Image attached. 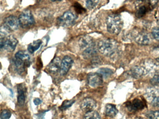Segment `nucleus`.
<instances>
[{
	"mask_svg": "<svg viewBox=\"0 0 159 119\" xmlns=\"http://www.w3.org/2000/svg\"><path fill=\"white\" fill-rule=\"evenodd\" d=\"M98 51L105 56L112 55L118 50L119 45L115 40L105 38L100 40L97 45Z\"/></svg>",
	"mask_w": 159,
	"mask_h": 119,
	"instance_id": "f257e3e1",
	"label": "nucleus"
},
{
	"mask_svg": "<svg viewBox=\"0 0 159 119\" xmlns=\"http://www.w3.org/2000/svg\"><path fill=\"white\" fill-rule=\"evenodd\" d=\"M13 63L16 70L21 74L30 65V57L25 51H18L15 55Z\"/></svg>",
	"mask_w": 159,
	"mask_h": 119,
	"instance_id": "f03ea898",
	"label": "nucleus"
},
{
	"mask_svg": "<svg viewBox=\"0 0 159 119\" xmlns=\"http://www.w3.org/2000/svg\"><path fill=\"white\" fill-rule=\"evenodd\" d=\"M106 23L108 32L113 34H119L123 26L121 18L117 14L109 15L107 17Z\"/></svg>",
	"mask_w": 159,
	"mask_h": 119,
	"instance_id": "7ed1b4c3",
	"label": "nucleus"
},
{
	"mask_svg": "<svg viewBox=\"0 0 159 119\" xmlns=\"http://www.w3.org/2000/svg\"><path fill=\"white\" fill-rule=\"evenodd\" d=\"M158 0H138L135 3L136 16L141 18L153 9Z\"/></svg>",
	"mask_w": 159,
	"mask_h": 119,
	"instance_id": "20e7f679",
	"label": "nucleus"
},
{
	"mask_svg": "<svg viewBox=\"0 0 159 119\" xmlns=\"http://www.w3.org/2000/svg\"><path fill=\"white\" fill-rule=\"evenodd\" d=\"M77 18V15L73 12L67 11L58 18L57 24L62 27H70L74 24Z\"/></svg>",
	"mask_w": 159,
	"mask_h": 119,
	"instance_id": "39448f33",
	"label": "nucleus"
},
{
	"mask_svg": "<svg viewBox=\"0 0 159 119\" xmlns=\"http://www.w3.org/2000/svg\"><path fill=\"white\" fill-rule=\"evenodd\" d=\"M19 23L20 26L24 29L30 28L35 24V20L30 10L23 11L19 16Z\"/></svg>",
	"mask_w": 159,
	"mask_h": 119,
	"instance_id": "423d86ee",
	"label": "nucleus"
},
{
	"mask_svg": "<svg viewBox=\"0 0 159 119\" xmlns=\"http://www.w3.org/2000/svg\"><path fill=\"white\" fill-rule=\"evenodd\" d=\"M18 43V41L12 35H9L3 38H1V48H4L9 52L14 51Z\"/></svg>",
	"mask_w": 159,
	"mask_h": 119,
	"instance_id": "0eeeda50",
	"label": "nucleus"
},
{
	"mask_svg": "<svg viewBox=\"0 0 159 119\" xmlns=\"http://www.w3.org/2000/svg\"><path fill=\"white\" fill-rule=\"evenodd\" d=\"M133 36L135 42L141 45H148L151 41L149 34L145 31H134L133 33Z\"/></svg>",
	"mask_w": 159,
	"mask_h": 119,
	"instance_id": "6e6552de",
	"label": "nucleus"
},
{
	"mask_svg": "<svg viewBox=\"0 0 159 119\" xmlns=\"http://www.w3.org/2000/svg\"><path fill=\"white\" fill-rule=\"evenodd\" d=\"M3 26L9 31L16 30L20 26L19 19L15 16H9L4 19Z\"/></svg>",
	"mask_w": 159,
	"mask_h": 119,
	"instance_id": "1a4fd4ad",
	"label": "nucleus"
},
{
	"mask_svg": "<svg viewBox=\"0 0 159 119\" xmlns=\"http://www.w3.org/2000/svg\"><path fill=\"white\" fill-rule=\"evenodd\" d=\"M102 75L98 73H91L87 76V82L89 86L93 88H96L103 83Z\"/></svg>",
	"mask_w": 159,
	"mask_h": 119,
	"instance_id": "9d476101",
	"label": "nucleus"
},
{
	"mask_svg": "<svg viewBox=\"0 0 159 119\" xmlns=\"http://www.w3.org/2000/svg\"><path fill=\"white\" fill-rule=\"evenodd\" d=\"M97 106L95 100L91 97H86L81 102L80 108L83 111L86 112L94 110Z\"/></svg>",
	"mask_w": 159,
	"mask_h": 119,
	"instance_id": "9b49d317",
	"label": "nucleus"
},
{
	"mask_svg": "<svg viewBox=\"0 0 159 119\" xmlns=\"http://www.w3.org/2000/svg\"><path fill=\"white\" fill-rule=\"evenodd\" d=\"M73 63V60L69 56L66 55L63 58L61 61V68L59 72L61 75H65L67 73Z\"/></svg>",
	"mask_w": 159,
	"mask_h": 119,
	"instance_id": "f8f14e48",
	"label": "nucleus"
},
{
	"mask_svg": "<svg viewBox=\"0 0 159 119\" xmlns=\"http://www.w3.org/2000/svg\"><path fill=\"white\" fill-rule=\"evenodd\" d=\"M61 61L62 60H61L59 57H56L47 66V70L50 73L53 74H55L58 72H60Z\"/></svg>",
	"mask_w": 159,
	"mask_h": 119,
	"instance_id": "ddd939ff",
	"label": "nucleus"
},
{
	"mask_svg": "<svg viewBox=\"0 0 159 119\" xmlns=\"http://www.w3.org/2000/svg\"><path fill=\"white\" fill-rule=\"evenodd\" d=\"M128 73L131 77L135 79H138L146 75L144 68L141 65L133 67L129 71Z\"/></svg>",
	"mask_w": 159,
	"mask_h": 119,
	"instance_id": "4468645a",
	"label": "nucleus"
},
{
	"mask_svg": "<svg viewBox=\"0 0 159 119\" xmlns=\"http://www.w3.org/2000/svg\"><path fill=\"white\" fill-rule=\"evenodd\" d=\"M98 46H96L95 43L92 45L87 47L84 50L82 53L83 57L85 59H89L94 57L97 53Z\"/></svg>",
	"mask_w": 159,
	"mask_h": 119,
	"instance_id": "2eb2a0df",
	"label": "nucleus"
},
{
	"mask_svg": "<svg viewBox=\"0 0 159 119\" xmlns=\"http://www.w3.org/2000/svg\"><path fill=\"white\" fill-rule=\"evenodd\" d=\"M145 103L143 100L138 98L134 99L132 102L127 104V107L130 110L137 111L142 109L145 106Z\"/></svg>",
	"mask_w": 159,
	"mask_h": 119,
	"instance_id": "dca6fc26",
	"label": "nucleus"
},
{
	"mask_svg": "<svg viewBox=\"0 0 159 119\" xmlns=\"http://www.w3.org/2000/svg\"><path fill=\"white\" fill-rule=\"evenodd\" d=\"M26 87L23 84H20L17 86V101L20 106L24 105L26 99Z\"/></svg>",
	"mask_w": 159,
	"mask_h": 119,
	"instance_id": "f3484780",
	"label": "nucleus"
},
{
	"mask_svg": "<svg viewBox=\"0 0 159 119\" xmlns=\"http://www.w3.org/2000/svg\"><path fill=\"white\" fill-rule=\"evenodd\" d=\"M93 39L90 36H84L81 37L79 41L80 47L82 49H85L93 43Z\"/></svg>",
	"mask_w": 159,
	"mask_h": 119,
	"instance_id": "a211bd4d",
	"label": "nucleus"
},
{
	"mask_svg": "<svg viewBox=\"0 0 159 119\" xmlns=\"http://www.w3.org/2000/svg\"><path fill=\"white\" fill-rule=\"evenodd\" d=\"M105 112L107 116L114 117L118 113V110L115 105L107 104L105 107Z\"/></svg>",
	"mask_w": 159,
	"mask_h": 119,
	"instance_id": "6ab92c4d",
	"label": "nucleus"
},
{
	"mask_svg": "<svg viewBox=\"0 0 159 119\" xmlns=\"http://www.w3.org/2000/svg\"><path fill=\"white\" fill-rule=\"evenodd\" d=\"M42 41L40 40L33 41L28 46V50L30 54H33L35 51L39 49L42 44Z\"/></svg>",
	"mask_w": 159,
	"mask_h": 119,
	"instance_id": "aec40b11",
	"label": "nucleus"
},
{
	"mask_svg": "<svg viewBox=\"0 0 159 119\" xmlns=\"http://www.w3.org/2000/svg\"><path fill=\"white\" fill-rule=\"evenodd\" d=\"M83 119H101V118L97 112L93 110L86 112L84 116Z\"/></svg>",
	"mask_w": 159,
	"mask_h": 119,
	"instance_id": "412c9836",
	"label": "nucleus"
},
{
	"mask_svg": "<svg viewBox=\"0 0 159 119\" xmlns=\"http://www.w3.org/2000/svg\"><path fill=\"white\" fill-rule=\"evenodd\" d=\"M97 72L104 78H108L113 73L112 70L108 68H101L98 70Z\"/></svg>",
	"mask_w": 159,
	"mask_h": 119,
	"instance_id": "4be33fe9",
	"label": "nucleus"
},
{
	"mask_svg": "<svg viewBox=\"0 0 159 119\" xmlns=\"http://www.w3.org/2000/svg\"><path fill=\"white\" fill-rule=\"evenodd\" d=\"M99 3V0H86V7L90 10L93 9Z\"/></svg>",
	"mask_w": 159,
	"mask_h": 119,
	"instance_id": "5701e85b",
	"label": "nucleus"
},
{
	"mask_svg": "<svg viewBox=\"0 0 159 119\" xmlns=\"http://www.w3.org/2000/svg\"><path fill=\"white\" fill-rule=\"evenodd\" d=\"M146 115L149 119H159V111H150L147 112Z\"/></svg>",
	"mask_w": 159,
	"mask_h": 119,
	"instance_id": "b1692460",
	"label": "nucleus"
},
{
	"mask_svg": "<svg viewBox=\"0 0 159 119\" xmlns=\"http://www.w3.org/2000/svg\"><path fill=\"white\" fill-rule=\"evenodd\" d=\"M75 101L74 100H65V101L63 102V104H62V105H61V107H60L59 108H60L61 110H65L71 107L72 104L75 102Z\"/></svg>",
	"mask_w": 159,
	"mask_h": 119,
	"instance_id": "393cba45",
	"label": "nucleus"
},
{
	"mask_svg": "<svg viewBox=\"0 0 159 119\" xmlns=\"http://www.w3.org/2000/svg\"><path fill=\"white\" fill-rule=\"evenodd\" d=\"M150 82L153 85H159V71L155 73L150 80Z\"/></svg>",
	"mask_w": 159,
	"mask_h": 119,
	"instance_id": "a878e982",
	"label": "nucleus"
},
{
	"mask_svg": "<svg viewBox=\"0 0 159 119\" xmlns=\"http://www.w3.org/2000/svg\"><path fill=\"white\" fill-rule=\"evenodd\" d=\"M11 116V113L10 111L7 109L3 110L1 114V118L2 119H9Z\"/></svg>",
	"mask_w": 159,
	"mask_h": 119,
	"instance_id": "bb28decb",
	"label": "nucleus"
},
{
	"mask_svg": "<svg viewBox=\"0 0 159 119\" xmlns=\"http://www.w3.org/2000/svg\"><path fill=\"white\" fill-rule=\"evenodd\" d=\"M152 35L155 40L159 41V27H154L152 29Z\"/></svg>",
	"mask_w": 159,
	"mask_h": 119,
	"instance_id": "cd10ccee",
	"label": "nucleus"
},
{
	"mask_svg": "<svg viewBox=\"0 0 159 119\" xmlns=\"http://www.w3.org/2000/svg\"><path fill=\"white\" fill-rule=\"evenodd\" d=\"M151 104L152 106L159 108V96H154L151 100Z\"/></svg>",
	"mask_w": 159,
	"mask_h": 119,
	"instance_id": "c85d7f7f",
	"label": "nucleus"
},
{
	"mask_svg": "<svg viewBox=\"0 0 159 119\" xmlns=\"http://www.w3.org/2000/svg\"><path fill=\"white\" fill-rule=\"evenodd\" d=\"M153 56L156 58V60L159 62V46L154 48L153 52Z\"/></svg>",
	"mask_w": 159,
	"mask_h": 119,
	"instance_id": "c756f323",
	"label": "nucleus"
},
{
	"mask_svg": "<svg viewBox=\"0 0 159 119\" xmlns=\"http://www.w3.org/2000/svg\"><path fill=\"white\" fill-rule=\"evenodd\" d=\"M42 102V100L39 98H36L34 99V103L36 105H39Z\"/></svg>",
	"mask_w": 159,
	"mask_h": 119,
	"instance_id": "7c9ffc66",
	"label": "nucleus"
},
{
	"mask_svg": "<svg viewBox=\"0 0 159 119\" xmlns=\"http://www.w3.org/2000/svg\"><path fill=\"white\" fill-rule=\"evenodd\" d=\"M44 112H42V113H41L40 115H39V118H38V119H43V116H44Z\"/></svg>",
	"mask_w": 159,
	"mask_h": 119,
	"instance_id": "2f4dec72",
	"label": "nucleus"
},
{
	"mask_svg": "<svg viewBox=\"0 0 159 119\" xmlns=\"http://www.w3.org/2000/svg\"><path fill=\"white\" fill-rule=\"evenodd\" d=\"M157 23L159 26V16H158V18L157 19Z\"/></svg>",
	"mask_w": 159,
	"mask_h": 119,
	"instance_id": "473e14b6",
	"label": "nucleus"
},
{
	"mask_svg": "<svg viewBox=\"0 0 159 119\" xmlns=\"http://www.w3.org/2000/svg\"><path fill=\"white\" fill-rule=\"evenodd\" d=\"M61 0H52V2H57V1H61Z\"/></svg>",
	"mask_w": 159,
	"mask_h": 119,
	"instance_id": "72a5a7b5",
	"label": "nucleus"
}]
</instances>
